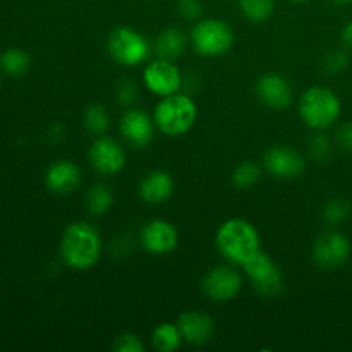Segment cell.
<instances>
[{
	"mask_svg": "<svg viewBox=\"0 0 352 352\" xmlns=\"http://www.w3.org/2000/svg\"><path fill=\"white\" fill-rule=\"evenodd\" d=\"M217 248L227 261L234 265H244L261 251L260 234L253 223L244 219H230L217 230Z\"/></svg>",
	"mask_w": 352,
	"mask_h": 352,
	"instance_id": "obj_1",
	"label": "cell"
},
{
	"mask_svg": "<svg viewBox=\"0 0 352 352\" xmlns=\"http://www.w3.org/2000/svg\"><path fill=\"white\" fill-rule=\"evenodd\" d=\"M102 254L98 230L86 222H74L64 230L60 239V256L74 270H88Z\"/></svg>",
	"mask_w": 352,
	"mask_h": 352,
	"instance_id": "obj_2",
	"label": "cell"
},
{
	"mask_svg": "<svg viewBox=\"0 0 352 352\" xmlns=\"http://www.w3.org/2000/svg\"><path fill=\"white\" fill-rule=\"evenodd\" d=\"M198 110L191 96L174 93L164 96L155 109L153 119L158 129L167 136H182L195 126Z\"/></svg>",
	"mask_w": 352,
	"mask_h": 352,
	"instance_id": "obj_3",
	"label": "cell"
},
{
	"mask_svg": "<svg viewBox=\"0 0 352 352\" xmlns=\"http://www.w3.org/2000/svg\"><path fill=\"white\" fill-rule=\"evenodd\" d=\"M299 116L311 129H327L340 116L339 96L327 86H311L299 100Z\"/></svg>",
	"mask_w": 352,
	"mask_h": 352,
	"instance_id": "obj_4",
	"label": "cell"
},
{
	"mask_svg": "<svg viewBox=\"0 0 352 352\" xmlns=\"http://www.w3.org/2000/svg\"><path fill=\"white\" fill-rule=\"evenodd\" d=\"M192 48L203 57H219L227 54L234 43V31L226 21L206 17L198 21L191 33Z\"/></svg>",
	"mask_w": 352,
	"mask_h": 352,
	"instance_id": "obj_5",
	"label": "cell"
},
{
	"mask_svg": "<svg viewBox=\"0 0 352 352\" xmlns=\"http://www.w3.org/2000/svg\"><path fill=\"white\" fill-rule=\"evenodd\" d=\"M107 48L113 62L124 67H133L141 64L150 55V45L146 38L141 33L134 31L133 28L120 26L110 33Z\"/></svg>",
	"mask_w": 352,
	"mask_h": 352,
	"instance_id": "obj_6",
	"label": "cell"
},
{
	"mask_svg": "<svg viewBox=\"0 0 352 352\" xmlns=\"http://www.w3.org/2000/svg\"><path fill=\"white\" fill-rule=\"evenodd\" d=\"M243 268L250 277L254 291L265 298H274L284 287V277H282L280 268L263 251L254 254Z\"/></svg>",
	"mask_w": 352,
	"mask_h": 352,
	"instance_id": "obj_7",
	"label": "cell"
},
{
	"mask_svg": "<svg viewBox=\"0 0 352 352\" xmlns=\"http://www.w3.org/2000/svg\"><path fill=\"white\" fill-rule=\"evenodd\" d=\"M351 256V243L337 230L323 232L313 246V261L322 270H337Z\"/></svg>",
	"mask_w": 352,
	"mask_h": 352,
	"instance_id": "obj_8",
	"label": "cell"
},
{
	"mask_svg": "<svg viewBox=\"0 0 352 352\" xmlns=\"http://www.w3.org/2000/svg\"><path fill=\"white\" fill-rule=\"evenodd\" d=\"M143 79L144 86L151 93L162 96V98L179 93V89L184 85V79H182L177 65H174V62L170 60H164V58H157V60L150 62L144 67Z\"/></svg>",
	"mask_w": 352,
	"mask_h": 352,
	"instance_id": "obj_9",
	"label": "cell"
},
{
	"mask_svg": "<svg viewBox=\"0 0 352 352\" xmlns=\"http://www.w3.org/2000/svg\"><path fill=\"white\" fill-rule=\"evenodd\" d=\"M201 287L213 302H227L239 294L243 287V277L232 267L220 265L212 268L203 277Z\"/></svg>",
	"mask_w": 352,
	"mask_h": 352,
	"instance_id": "obj_10",
	"label": "cell"
},
{
	"mask_svg": "<svg viewBox=\"0 0 352 352\" xmlns=\"http://www.w3.org/2000/svg\"><path fill=\"white\" fill-rule=\"evenodd\" d=\"M91 167L103 175H116L126 165V151L112 138H100L88 151Z\"/></svg>",
	"mask_w": 352,
	"mask_h": 352,
	"instance_id": "obj_11",
	"label": "cell"
},
{
	"mask_svg": "<svg viewBox=\"0 0 352 352\" xmlns=\"http://www.w3.org/2000/svg\"><path fill=\"white\" fill-rule=\"evenodd\" d=\"M263 165L274 177L278 179H294L302 174L306 162L301 155L285 144L272 146L265 153Z\"/></svg>",
	"mask_w": 352,
	"mask_h": 352,
	"instance_id": "obj_12",
	"label": "cell"
},
{
	"mask_svg": "<svg viewBox=\"0 0 352 352\" xmlns=\"http://www.w3.org/2000/svg\"><path fill=\"white\" fill-rule=\"evenodd\" d=\"M256 96L268 109L284 110L292 102V88L284 76L277 72H267L258 79Z\"/></svg>",
	"mask_w": 352,
	"mask_h": 352,
	"instance_id": "obj_13",
	"label": "cell"
},
{
	"mask_svg": "<svg viewBox=\"0 0 352 352\" xmlns=\"http://www.w3.org/2000/svg\"><path fill=\"white\" fill-rule=\"evenodd\" d=\"M179 236L172 223L153 220L141 230V244L151 254H167L177 248Z\"/></svg>",
	"mask_w": 352,
	"mask_h": 352,
	"instance_id": "obj_14",
	"label": "cell"
},
{
	"mask_svg": "<svg viewBox=\"0 0 352 352\" xmlns=\"http://www.w3.org/2000/svg\"><path fill=\"white\" fill-rule=\"evenodd\" d=\"M119 129L127 144L134 148H144L153 140V122L143 110L131 109L122 116Z\"/></svg>",
	"mask_w": 352,
	"mask_h": 352,
	"instance_id": "obj_15",
	"label": "cell"
},
{
	"mask_svg": "<svg viewBox=\"0 0 352 352\" xmlns=\"http://www.w3.org/2000/svg\"><path fill=\"white\" fill-rule=\"evenodd\" d=\"M177 327L184 342L191 346H205L215 333L212 316L203 311H184L177 320Z\"/></svg>",
	"mask_w": 352,
	"mask_h": 352,
	"instance_id": "obj_16",
	"label": "cell"
},
{
	"mask_svg": "<svg viewBox=\"0 0 352 352\" xmlns=\"http://www.w3.org/2000/svg\"><path fill=\"white\" fill-rule=\"evenodd\" d=\"M45 182L50 191L67 195L79 188L81 172H79L78 165H74L72 162L58 160L48 167L47 174H45Z\"/></svg>",
	"mask_w": 352,
	"mask_h": 352,
	"instance_id": "obj_17",
	"label": "cell"
},
{
	"mask_svg": "<svg viewBox=\"0 0 352 352\" xmlns=\"http://www.w3.org/2000/svg\"><path fill=\"white\" fill-rule=\"evenodd\" d=\"M174 192V179L165 170H153L141 181L140 196L148 205H160Z\"/></svg>",
	"mask_w": 352,
	"mask_h": 352,
	"instance_id": "obj_18",
	"label": "cell"
},
{
	"mask_svg": "<svg viewBox=\"0 0 352 352\" xmlns=\"http://www.w3.org/2000/svg\"><path fill=\"white\" fill-rule=\"evenodd\" d=\"M186 47H188V36H186L184 31L179 30V28H167L162 33H158L153 50L157 58L174 62L184 54Z\"/></svg>",
	"mask_w": 352,
	"mask_h": 352,
	"instance_id": "obj_19",
	"label": "cell"
},
{
	"mask_svg": "<svg viewBox=\"0 0 352 352\" xmlns=\"http://www.w3.org/2000/svg\"><path fill=\"white\" fill-rule=\"evenodd\" d=\"M181 330L174 323H162L151 333V344L158 352L177 351L182 344Z\"/></svg>",
	"mask_w": 352,
	"mask_h": 352,
	"instance_id": "obj_20",
	"label": "cell"
},
{
	"mask_svg": "<svg viewBox=\"0 0 352 352\" xmlns=\"http://www.w3.org/2000/svg\"><path fill=\"white\" fill-rule=\"evenodd\" d=\"M31 58L21 48H9L0 55V67L6 74L12 76V78H19V76L26 74L30 69Z\"/></svg>",
	"mask_w": 352,
	"mask_h": 352,
	"instance_id": "obj_21",
	"label": "cell"
},
{
	"mask_svg": "<svg viewBox=\"0 0 352 352\" xmlns=\"http://www.w3.org/2000/svg\"><path fill=\"white\" fill-rule=\"evenodd\" d=\"M241 14L251 23H263L270 19L275 9V0H237Z\"/></svg>",
	"mask_w": 352,
	"mask_h": 352,
	"instance_id": "obj_22",
	"label": "cell"
},
{
	"mask_svg": "<svg viewBox=\"0 0 352 352\" xmlns=\"http://www.w3.org/2000/svg\"><path fill=\"white\" fill-rule=\"evenodd\" d=\"M113 201V195L107 186H93L86 195V208L91 215H103L110 210Z\"/></svg>",
	"mask_w": 352,
	"mask_h": 352,
	"instance_id": "obj_23",
	"label": "cell"
},
{
	"mask_svg": "<svg viewBox=\"0 0 352 352\" xmlns=\"http://www.w3.org/2000/svg\"><path fill=\"white\" fill-rule=\"evenodd\" d=\"M261 177V170L253 162H243L237 165L236 170L232 172V184L239 189H248L256 184Z\"/></svg>",
	"mask_w": 352,
	"mask_h": 352,
	"instance_id": "obj_24",
	"label": "cell"
},
{
	"mask_svg": "<svg viewBox=\"0 0 352 352\" xmlns=\"http://www.w3.org/2000/svg\"><path fill=\"white\" fill-rule=\"evenodd\" d=\"M109 113L102 105H91L85 113V127L93 134H103L109 129Z\"/></svg>",
	"mask_w": 352,
	"mask_h": 352,
	"instance_id": "obj_25",
	"label": "cell"
},
{
	"mask_svg": "<svg viewBox=\"0 0 352 352\" xmlns=\"http://www.w3.org/2000/svg\"><path fill=\"white\" fill-rule=\"evenodd\" d=\"M351 205L346 199H332L323 210V219L329 223H340L349 217Z\"/></svg>",
	"mask_w": 352,
	"mask_h": 352,
	"instance_id": "obj_26",
	"label": "cell"
},
{
	"mask_svg": "<svg viewBox=\"0 0 352 352\" xmlns=\"http://www.w3.org/2000/svg\"><path fill=\"white\" fill-rule=\"evenodd\" d=\"M308 146H309V155H311L315 160H318V162L329 160L332 148H330V141L325 134L323 133L313 134V136L309 138Z\"/></svg>",
	"mask_w": 352,
	"mask_h": 352,
	"instance_id": "obj_27",
	"label": "cell"
},
{
	"mask_svg": "<svg viewBox=\"0 0 352 352\" xmlns=\"http://www.w3.org/2000/svg\"><path fill=\"white\" fill-rule=\"evenodd\" d=\"M347 64H349V57H347L346 52L339 50V48L330 50L329 54L325 55V58H323V69H325V72H329V74H337V72H340L342 69H346Z\"/></svg>",
	"mask_w": 352,
	"mask_h": 352,
	"instance_id": "obj_28",
	"label": "cell"
},
{
	"mask_svg": "<svg viewBox=\"0 0 352 352\" xmlns=\"http://www.w3.org/2000/svg\"><path fill=\"white\" fill-rule=\"evenodd\" d=\"M112 349L116 352H143L144 344L141 342V339L134 333H122V336L117 337L112 344Z\"/></svg>",
	"mask_w": 352,
	"mask_h": 352,
	"instance_id": "obj_29",
	"label": "cell"
},
{
	"mask_svg": "<svg viewBox=\"0 0 352 352\" xmlns=\"http://www.w3.org/2000/svg\"><path fill=\"white\" fill-rule=\"evenodd\" d=\"M116 96L117 102H119L120 105H133L138 100V86L134 85L133 81H120L119 85H117Z\"/></svg>",
	"mask_w": 352,
	"mask_h": 352,
	"instance_id": "obj_30",
	"label": "cell"
},
{
	"mask_svg": "<svg viewBox=\"0 0 352 352\" xmlns=\"http://www.w3.org/2000/svg\"><path fill=\"white\" fill-rule=\"evenodd\" d=\"M177 10L184 19L196 21L203 12V6L199 0H177Z\"/></svg>",
	"mask_w": 352,
	"mask_h": 352,
	"instance_id": "obj_31",
	"label": "cell"
},
{
	"mask_svg": "<svg viewBox=\"0 0 352 352\" xmlns=\"http://www.w3.org/2000/svg\"><path fill=\"white\" fill-rule=\"evenodd\" d=\"M336 138L337 143H339V146L342 148V150L352 153V122L340 126L339 129H337Z\"/></svg>",
	"mask_w": 352,
	"mask_h": 352,
	"instance_id": "obj_32",
	"label": "cell"
},
{
	"mask_svg": "<svg viewBox=\"0 0 352 352\" xmlns=\"http://www.w3.org/2000/svg\"><path fill=\"white\" fill-rule=\"evenodd\" d=\"M342 41H344V45L349 48V50H352V21L349 24H346V28H344Z\"/></svg>",
	"mask_w": 352,
	"mask_h": 352,
	"instance_id": "obj_33",
	"label": "cell"
},
{
	"mask_svg": "<svg viewBox=\"0 0 352 352\" xmlns=\"http://www.w3.org/2000/svg\"><path fill=\"white\" fill-rule=\"evenodd\" d=\"M332 2H336V3H349V2H352V0H332Z\"/></svg>",
	"mask_w": 352,
	"mask_h": 352,
	"instance_id": "obj_34",
	"label": "cell"
},
{
	"mask_svg": "<svg viewBox=\"0 0 352 352\" xmlns=\"http://www.w3.org/2000/svg\"><path fill=\"white\" fill-rule=\"evenodd\" d=\"M291 2H294V3H302V2H308V0H291Z\"/></svg>",
	"mask_w": 352,
	"mask_h": 352,
	"instance_id": "obj_35",
	"label": "cell"
}]
</instances>
